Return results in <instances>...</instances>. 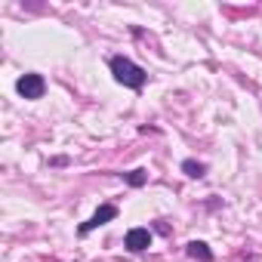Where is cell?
Wrapping results in <instances>:
<instances>
[{
    "instance_id": "obj_1",
    "label": "cell",
    "mask_w": 262,
    "mask_h": 262,
    "mask_svg": "<svg viewBox=\"0 0 262 262\" xmlns=\"http://www.w3.org/2000/svg\"><path fill=\"white\" fill-rule=\"evenodd\" d=\"M111 74H114V80L117 83H123V86H129V90H142L145 86V68H139L136 62H129L126 56H114L111 59Z\"/></svg>"
},
{
    "instance_id": "obj_2",
    "label": "cell",
    "mask_w": 262,
    "mask_h": 262,
    "mask_svg": "<svg viewBox=\"0 0 262 262\" xmlns=\"http://www.w3.org/2000/svg\"><path fill=\"white\" fill-rule=\"evenodd\" d=\"M16 90H19V96L22 99H40L43 93H47V80H43V74H22L19 80H16Z\"/></svg>"
},
{
    "instance_id": "obj_3",
    "label": "cell",
    "mask_w": 262,
    "mask_h": 262,
    "mask_svg": "<svg viewBox=\"0 0 262 262\" xmlns=\"http://www.w3.org/2000/svg\"><path fill=\"white\" fill-rule=\"evenodd\" d=\"M111 219H117V207H114V204H102V207H99V210H96V213L80 225V228H77V234H80V237H86L90 231L102 228V225H105V222H111Z\"/></svg>"
},
{
    "instance_id": "obj_4",
    "label": "cell",
    "mask_w": 262,
    "mask_h": 262,
    "mask_svg": "<svg viewBox=\"0 0 262 262\" xmlns=\"http://www.w3.org/2000/svg\"><path fill=\"white\" fill-rule=\"evenodd\" d=\"M123 247H126L129 253L148 250V247H151V231H148V228H129L126 237H123Z\"/></svg>"
},
{
    "instance_id": "obj_5",
    "label": "cell",
    "mask_w": 262,
    "mask_h": 262,
    "mask_svg": "<svg viewBox=\"0 0 262 262\" xmlns=\"http://www.w3.org/2000/svg\"><path fill=\"white\" fill-rule=\"evenodd\" d=\"M185 253H188L191 259H201V262H213V250H210L204 241H188V244H185Z\"/></svg>"
},
{
    "instance_id": "obj_6",
    "label": "cell",
    "mask_w": 262,
    "mask_h": 262,
    "mask_svg": "<svg viewBox=\"0 0 262 262\" xmlns=\"http://www.w3.org/2000/svg\"><path fill=\"white\" fill-rule=\"evenodd\" d=\"M120 179H123L126 185H133V188H142V185L148 182V173H145V170H129V173H120Z\"/></svg>"
},
{
    "instance_id": "obj_7",
    "label": "cell",
    "mask_w": 262,
    "mask_h": 262,
    "mask_svg": "<svg viewBox=\"0 0 262 262\" xmlns=\"http://www.w3.org/2000/svg\"><path fill=\"white\" fill-rule=\"evenodd\" d=\"M182 173L191 176V179H201V176L207 173V167H204L201 161H182Z\"/></svg>"
}]
</instances>
